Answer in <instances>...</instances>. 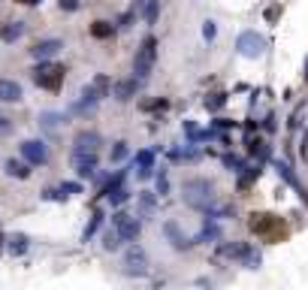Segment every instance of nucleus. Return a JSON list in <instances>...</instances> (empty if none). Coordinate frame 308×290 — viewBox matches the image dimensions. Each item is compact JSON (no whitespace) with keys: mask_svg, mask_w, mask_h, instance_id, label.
<instances>
[{"mask_svg":"<svg viewBox=\"0 0 308 290\" xmlns=\"http://www.w3.org/2000/svg\"><path fill=\"white\" fill-rule=\"evenodd\" d=\"M181 191H185V203L190 209H196V212H203V215H209L214 209V203H217L214 185H212L209 178H188Z\"/></svg>","mask_w":308,"mask_h":290,"instance_id":"obj_1","label":"nucleus"},{"mask_svg":"<svg viewBox=\"0 0 308 290\" xmlns=\"http://www.w3.org/2000/svg\"><path fill=\"white\" fill-rule=\"evenodd\" d=\"M154 61H157V40L154 36H145L139 51H136V58H133V76L139 82H145L151 76V70H154Z\"/></svg>","mask_w":308,"mask_h":290,"instance_id":"obj_2","label":"nucleus"},{"mask_svg":"<svg viewBox=\"0 0 308 290\" xmlns=\"http://www.w3.org/2000/svg\"><path fill=\"white\" fill-rule=\"evenodd\" d=\"M33 82L40 88H48V91H58L64 85V67L58 64H48V61H40V67L33 70Z\"/></svg>","mask_w":308,"mask_h":290,"instance_id":"obj_3","label":"nucleus"},{"mask_svg":"<svg viewBox=\"0 0 308 290\" xmlns=\"http://www.w3.org/2000/svg\"><path fill=\"white\" fill-rule=\"evenodd\" d=\"M236 51H239L242 58H260L266 51V36L257 33V30H245V33H239V40H236Z\"/></svg>","mask_w":308,"mask_h":290,"instance_id":"obj_4","label":"nucleus"},{"mask_svg":"<svg viewBox=\"0 0 308 290\" xmlns=\"http://www.w3.org/2000/svg\"><path fill=\"white\" fill-rule=\"evenodd\" d=\"M124 272L127 275H148V254L142 251V245L130 242V248L124 251Z\"/></svg>","mask_w":308,"mask_h":290,"instance_id":"obj_5","label":"nucleus"},{"mask_svg":"<svg viewBox=\"0 0 308 290\" xmlns=\"http://www.w3.org/2000/svg\"><path fill=\"white\" fill-rule=\"evenodd\" d=\"M112 227L121 233V242H136L139 233H142V224L133 215H127V212H115L112 215Z\"/></svg>","mask_w":308,"mask_h":290,"instance_id":"obj_6","label":"nucleus"},{"mask_svg":"<svg viewBox=\"0 0 308 290\" xmlns=\"http://www.w3.org/2000/svg\"><path fill=\"white\" fill-rule=\"evenodd\" d=\"M22 154L33 167H46L48 163V145L43 139H27V142H22Z\"/></svg>","mask_w":308,"mask_h":290,"instance_id":"obj_7","label":"nucleus"},{"mask_svg":"<svg viewBox=\"0 0 308 290\" xmlns=\"http://www.w3.org/2000/svg\"><path fill=\"white\" fill-rule=\"evenodd\" d=\"M275 169H278V175H281V178L287 181V185L296 191V196L302 199V203H305V209H308V188H305L302 181H299V175L293 172V167H290L287 160H275Z\"/></svg>","mask_w":308,"mask_h":290,"instance_id":"obj_8","label":"nucleus"},{"mask_svg":"<svg viewBox=\"0 0 308 290\" xmlns=\"http://www.w3.org/2000/svg\"><path fill=\"white\" fill-rule=\"evenodd\" d=\"M72 169L79 178H91L97 172V151H76L72 154Z\"/></svg>","mask_w":308,"mask_h":290,"instance_id":"obj_9","label":"nucleus"},{"mask_svg":"<svg viewBox=\"0 0 308 290\" xmlns=\"http://www.w3.org/2000/svg\"><path fill=\"white\" fill-rule=\"evenodd\" d=\"M251 230L257 233V236H266V239H272V233L275 230H281V221L275 215H251Z\"/></svg>","mask_w":308,"mask_h":290,"instance_id":"obj_10","label":"nucleus"},{"mask_svg":"<svg viewBox=\"0 0 308 290\" xmlns=\"http://www.w3.org/2000/svg\"><path fill=\"white\" fill-rule=\"evenodd\" d=\"M163 233H166V239H169V245H172L175 251H188V248H193V239L181 233V227H178L175 221H166V224H163Z\"/></svg>","mask_w":308,"mask_h":290,"instance_id":"obj_11","label":"nucleus"},{"mask_svg":"<svg viewBox=\"0 0 308 290\" xmlns=\"http://www.w3.org/2000/svg\"><path fill=\"white\" fill-rule=\"evenodd\" d=\"M139 79L133 76V79H121V82H115L112 85V97L118 100V103H127V100H133L136 97V91H139Z\"/></svg>","mask_w":308,"mask_h":290,"instance_id":"obj_12","label":"nucleus"},{"mask_svg":"<svg viewBox=\"0 0 308 290\" xmlns=\"http://www.w3.org/2000/svg\"><path fill=\"white\" fill-rule=\"evenodd\" d=\"M61 48H64V43H61V40H40V43H36V46L30 48V54H33L36 61H51Z\"/></svg>","mask_w":308,"mask_h":290,"instance_id":"obj_13","label":"nucleus"},{"mask_svg":"<svg viewBox=\"0 0 308 290\" xmlns=\"http://www.w3.org/2000/svg\"><path fill=\"white\" fill-rule=\"evenodd\" d=\"M248 251H251L248 242H217V257H227V260H242Z\"/></svg>","mask_w":308,"mask_h":290,"instance_id":"obj_14","label":"nucleus"},{"mask_svg":"<svg viewBox=\"0 0 308 290\" xmlns=\"http://www.w3.org/2000/svg\"><path fill=\"white\" fill-rule=\"evenodd\" d=\"M221 227L214 224V218H206V227L193 236V245H209V242H221Z\"/></svg>","mask_w":308,"mask_h":290,"instance_id":"obj_15","label":"nucleus"},{"mask_svg":"<svg viewBox=\"0 0 308 290\" xmlns=\"http://www.w3.org/2000/svg\"><path fill=\"white\" fill-rule=\"evenodd\" d=\"M136 175H139L142 181H148V178L154 175V151H151V148H145V151L136 154Z\"/></svg>","mask_w":308,"mask_h":290,"instance_id":"obj_16","label":"nucleus"},{"mask_svg":"<svg viewBox=\"0 0 308 290\" xmlns=\"http://www.w3.org/2000/svg\"><path fill=\"white\" fill-rule=\"evenodd\" d=\"M72 145H76V151H97V148H100V133H94V130H82Z\"/></svg>","mask_w":308,"mask_h":290,"instance_id":"obj_17","label":"nucleus"},{"mask_svg":"<svg viewBox=\"0 0 308 290\" xmlns=\"http://www.w3.org/2000/svg\"><path fill=\"white\" fill-rule=\"evenodd\" d=\"M24 22H6V24H0V40L3 43H15V40H22L24 36Z\"/></svg>","mask_w":308,"mask_h":290,"instance_id":"obj_18","label":"nucleus"},{"mask_svg":"<svg viewBox=\"0 0 308 290\" xmlns=\"http://www.w3.org/2000/svg\"><path fill=\"white\" fill-rule=\"evenodd\" d=\"M0 100L3 103H18L22 100V85L9 82V79H0Z\"/></svg>","mask_w":308,"mask_h":290,"instance_id":"obj_19","label":"nucleus"},{"mask_svg":"<svg viewBox=\"0 0 308 290\" xmlns=\"http://www.w3.org/2000/svg\"><path fill=\"white\" fill-rule=\"evenodd\" d=\"M154 209H157V193L142 191V193H139V215L145 218V215H151Z\"/></svg>","mask_w":308,"mask_h":290,"instance_id":"obj_20","label":"nucleus"},{"mask_svg":"<svg viewBox=\"0 0 308 290\" xmlns=\"http://www.w3.org/2000/svg\"><path fill=\"white\" fill-rule=\"evenodd\" d=\"M3 172H6V175H12V178H27V175H30L27 163H22V160H6Z\"/></svg>","mask_w":308,"mask_h":290,"instance_id":"obj_21","label":"nucleus"},{"mask_svg":"<svg viewBox=\"0 0 308 290\" xmlns=\"http://www.w3.org/2000/svg\"><path fill=\"white\" fill-rule=\"evenodd\" d=\"M157 15H160V0H145V6H142L145 24H157Z\"/></svg>","mask_w":308,"mask_h":290,"instance_id":"obj_22","label":"nucleus"},{"mask_svg":"<svg viewBox=\"0 0 308 290\" xmlns=\"http://www.w3.org/2000/svg\"><path fill=\"white\" fill-rule=\"evenodd\" d=\"M6 248H9V254H24V251H27V236H24V233L9 236V239H6Z\"/></svg>","mask_w":308,"mask_h":290,"instance_id":"obj_23","label":"nucleus"},{"mask_svg":"<svg viewBox=\"0 0 308 290\" xmlns=\"http://www.w3.org/2000/svg\"><path fill=\"white\" fill-rule=\"evenodd\" d=\"M112 33H115V24H109V22H94L91 24V36H97V40H109Z\"/></svg>","mask_w":308,"mask_h":290,"instance_id":"obj_24","label":"nucleus"},{"mask_svg":"<svg viewBox=\"0 0 308 290\" xmlns=\"http://www.w3.org/2000/svg\"><path fill=\"white\" fill-rule=\"evenodd\" d=\"M103 248L106 251H118L121 248V233L112 227V230H106V236H103Z\"/></svg>","mask_w":308,"mask_h":290,"instance_id":"obj_25","label":"nucleus"},{"mask_svg":"<svg viewBox=\"0 0 308 290\" xmlns=\"http://www.w3.org/2000/svg\"><path fill=\"white\" fill-rule=\"evenodd\" d=\"M221 163H224L230 172H242V169H245V160H242V157H236V154H224Z\"/></svg>","mask_w":308,"mask_h":290,"instance_id":"obj_26","label":"nucleus"},{"mask_svg":"<svg viewBox=\"0 0 308 290\" xmlns=\"http://www.w3.org/2000/svg\"><path fill=\"white\" fill-rule=\"evenodd\" d=\"M224 103H227V94H224V91H221V94H209V97H206V109H209V112L224 109Z\"/></svg>","mask_w":308,"mask_h":290,"instance_id":"obj_27","label":"nucleus"},{"mask_svg":"<svg viewBox=\"0 0 308 290\" xmlns=\"http://www.w3.org/2000/svg\"><path fill=\"white\" fill-rule=\"evenodd\" d=\"M91 85L100 91V97H109V94H112V82H109L106 76H94V79H91Z\"/></svg>","mask_w":308,"mask_h":290,"instance_id":"obj_28","label":"nucleus"},{"mask_svg":"<svg viewBox=\"0 0 308 290\" xmlns=\"http://www.w3.org/2000/svg\"><path fill=\"white\" fill-rule=\"evenodd\" d=\"M100 224H103V212H94V218H91V224H88V227H85V233H82V239L88 242L91 236L97 233V227H100Z\"/></svg>","mask_w":308,"mask_h":290,"instance_id":"obj_29","label":"nucleus"},{"mask_svg":"<svg viewBox=\"0 0 308 290\" xmlns=\"http://www.w3.org/2000/svg\"><path fill=\"white\" fill-rule=\"evenodd\" d=\"M127 199H130V191H127L124 185H121L118 191H112V193H109V203H112V206H124Z\"/></svg>","mask_w":308,"mask_h":290,"instance_id":"obj_30","label":"nucleus"},{"mask_svg":"<svg viewBox=\"0 0 308 290\" xmlns=\"http://www.w3.org/2000/svg\"><path fill=\"white\" fill-rule=\"evenodd\" d=\"M40 124L46 127V130H58V124H61V115H54V112H46V115H40Z\"/></svg>","mask_w":308,"mask_h":290,"instance_id":"obj_31","label":"nucleus"},{"mask_svg":"<svg viewBox=\"0 0 308 290\" xmlns=\"http://www.w3.org/2000/svg\"><path fill=\"white\" fill-rule=\"evenodd\" d=\"M136 15H139L136 9H127V12H124V15L118 18V27H121V30H127V27H133V22H136Z\"/></svg>","mask_w":308,"mask_h":290,"instance_id":"obj_32","label":"nucleus"},{"mask_svg":"<svg viewBox=\"0 0 308 290\" xmlns=\"http://www.w3.org/2000/svg\"><path fill=\"white\" fill-rule=\"evenodd\" d=\"M242 263H245L248 269H260V251H254V248H251L245 257H242Z\"/></svg>","mask_w":308,"mask_h":290,"instance_id":"obj_33","label":"nucleus"},{"mask_svg":"<svg viewBox=\"0 0 308 290\" xmlns=\"http://www.w3.org/2000/svg\"><path fill=\"white\" fill-rule=\"evenodd\" d=\"M127 151H130V148H127V142H115V148H112V160L121 163V160L127 157Z\"/></svg>","mask_w":308,"mask_h":290,"instance_id":"obj_34","label":"nucleus"},{"mask_svg":"<svg viewBox=\"0 0 308 290\" xmlns=\"http://www.w3.org/2000/svg\"><path fill=\"white\" fill-rule=\"evenodd\" d=\"M263 130H266V133H275V130H278V118H275V112H269V115L263 118Z\"/></svg>","mask_w":308,"mask_h":290,"instance_id":"obj_35","label":"nucleus"},{"mask_svg":"<svg viewBox=\"0 0 308 290\" xmlns=\"http://www.w3.org/2000/svg\"><path fill=\"white\" fill-rule=\"evenodd\" d=\"M166 191H169V181H166V172H163V169H160V172H157V193L163 196V193H166Z\"/></svg>","mask_w":308,"mask_h":290,"instance_id":"obj_36","label":"nucleus"},{"mask_svg":"<svg viewBox=\"0 0 308 290\" xmlns=\"http://www.w3.org/2000/svg\"><path fill=\"white\" fill-rule=\"evenodd\" d=\"M299 127H302V118H299V112H293V115L287 118V130H290V133H296Z\"/></svg>","mask_w":308,"mask_h":290,"instance_id":"obj_37","label":"nucleus"},{"mask_svg":"<svg viewBox=\"0 0 308 290\" xmlns=\"http://www.w3.org/2000/svg\"><path fill=\"white\" fill-rule=\"evenodd\" d=\"M61 193L67 196V193H82V185H76V181H64L61 185Z\"/></svg>","mask_w":308,"mask_h":290,"instance_id":"obj_38","label":"nucleus"},{"mask_svg":"<svg viewBox=\"0 0 308 290\" xmlns=\"http://www.w3.org/2000/svg\"><path fill=\"white\" fill-rule=\"evenodd\" d=\"M263 15H266V22H278V18H281V6H269Z\"/></svg>","mask_w":308,"mask_h":290,"instance_id":"obj_39","label":"nucleus"},{"mask_svg":"<svg viewBox=\"0 0 308 290\" xmlns=\"http://www.w3.org/2000/svg\"><path fill=\"white\" fill-rule=\"evenodd\" d=\"M214 33H217V27H214V22H206V24H203V36H206V40L212 43V40H214Z\"/></svg>","mask_w":308,"mask_h":290,"instance_id":"obj_40","label":"nucleus"},{"mask_svg":"<svg viewBox=\"0 0 308 290\" xmlns=\"http://www.w3.org/2000/svg\"><path fill=\"white\" fill-rule=\"evenodd\" d=\"M230 127H233L230 118H214V130H230Z\"/></svg>","mask_w":308,"mask_h":290,"instance_id":"obj_41","label":"nucleus"},{"mask_svg":"<svg viewBox=\"0 0 308 290\" xmlns=\"http://www.w3.org/2000/svg\"><path fill=\"white\" fill-rule=\"evenodd\" d=\"M61 9H67V12H76V9H79V0H61Z\"/></svg>","mask_w":308,"mask_h":290,"instance_id":"obj_42","label":"nucleus"},{"mask_svg":"<svg viewBox=\"0 0 308 290\" xmlns=\"http://www.w3.org/2000/svg\"><path fill=\"white\" fill-rule=\"evenodd\" d=\"M12 130V124H9V118H3V115H0V136H3V133H9Z\"/></svg>","mask_w":308,"mask_h":290,"instance_id":"obj_43","label":"nucleus"},{"mask_svg":"<svg viewBox=\"0 0 308 290\" xmlns=\"http://www.w3.org/2000/svg\"><path fill=\"white\" fill-rule=\"evenodd\" d=\"M299 151H302V157H308V130L302 133V148Z\"/></svg>","mask_w":308,"mask_h":290,"instance_id":"obj_44","label":"nucleus"},{"mask_svg":"<svg viewBox=\"0 0 308 290\" xmlns=\"http://www.w3.org/2000/svg\"><path fill=\"white\" fill-rule=\"evenodd\" d=\"M15 3H24V6H36V3H43V0H15Z\"/></svg>","mask_w":308,"mask_h":290,"instance_id":"obj_45","label":"nucleus"},{"mask_svg":"<svg viewBox=\"0 0 308 290\" xmlns=\"http://www.w3.org/2000/svg\"><path fill=\"white\" fill-rule=\"evenodd\" d=\"M302 72H305V79H308V58H305V70H302Z\"/></svg>","mask_w":308,"mask_h":290,"instance_id":"obj_46","label":"nucleus"}]
</instances>
